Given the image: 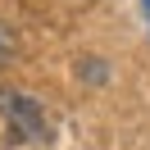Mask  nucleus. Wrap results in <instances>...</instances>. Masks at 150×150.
I'll return each instance as SVG.
<instances>
[{
  "instance_id": "1",
  "label": "nucleus",
  "mask_w": 150,
  "mask_h": 150,
  "mask_svg": "<svg viewBox=\"0 0 150 150\" xmlns=\"http://www.w3.org/2000/svg\"><path fill=\"white\" fill-rule=\"evenodd\" d=\"M5 118H9V132L14 141H41L46 137V114H41L37 100H28V96H5Z\"/></svg>"
},
{
  "instance_id": "3",
  "label": "nucleus",
  "mask_w": 150,
  "mask_h": 150,
  "mask_svg": "<svg viewBox=\"0 0 150 150\" xmlns=\"http://www.w3.org/2000/svg\"><path fill=\"white\" fill-rule=\"evenodd\" d=\"M141 18H146V28H150V0H141Z\"/></svg>"
},
{
  "instance_id": "2",
  "label": "nucleus",
  "mask_w": 150,
  "mask_h": 150,
  "mask_svg": "<svg viewBox=\"0 0 150 150\" xmlns=\"http://www.w3.org/2000/svg\"><path fill=\"white\" fill-rule=\"evenodd\" d=\"M5 59H14V37H9V28H0V64Z\"/></svg>"
}]
</instances>
